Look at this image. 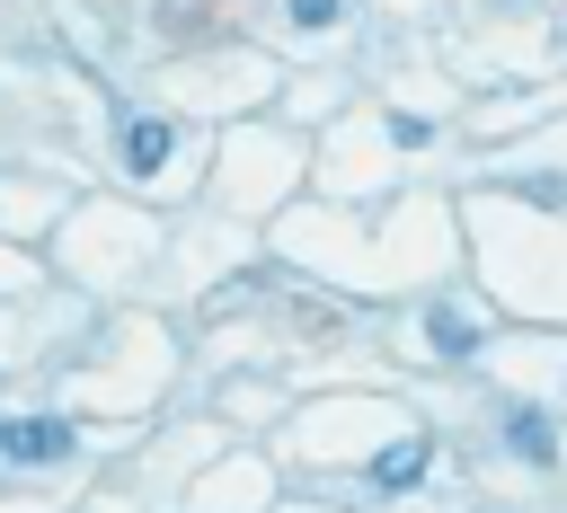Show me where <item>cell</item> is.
Listing matches in <instances>:
<instances>
[{"instance_id":"1","label":"cell","mask_w":567,"mask_h":513,"mask_svg":"<svg viewBox=\"0 0 567 513\" xmlns=\"http://www.w3.org/2000/svg\"><path fill=\"white\" fill-rule=\"evenodd\" d=\"M71 425L62 416H9V433H0V460H71Z\"/></svg>"},{"instance_id":"2","label":"cell","mask_w":567,"mask_h":513,"mask_svg":"<svg viewBox=\"0 0 567 513\" xmlns=\"http://www.w3.org/2000/svg\"><path fill=\"white\" fill-rule=\"evenodd\" d=\"M168 150H177V124H168V115H133V124H124V168H133V177H159Z\"/></svg>"},{"instance_id":"3","label":"cell","mask_w":567,"mask_h":513,"mask_svg":"<svg viewBox=\"0 0 567 513\" xmlns=\"http://www.w3.org/2000/svg\"><path fill=\"white\" fill-rule=\"evenodd\" d=\"M425 451H434L425 433H399V442H381V451H372V486H416V478H425Z\"/></svg>"},{"instance_id":"4","label":"cell","mask_w":567,"mask_h":513,"mask_svg":"<svg viewBox=\"0 0 567 513\" xmlns=\"http://www.w3.org/2000/svg\"><path fill=\"white\" fill-rule=\"evenodd\" d=\"M505 442H514L523 460H558V433H549V416H532V407L505 416Z\"/></svg>"},{"instance_id":"5","label":"cell","mask_w":567,"mask_h":513,"mask_svg":"<svg viewBox=\"0 0 567 513\" xmlns=\"http://www.w3.org/2000/svg\"><path fill=\"white\" fill-rule=\"evenodd\" d=\"M425 327H434V354H470V345H478V327H470L461 310H434Z\"/></svg>"},{"instance_id":"6","label":"cell","mask_w":567,"mask_h":513,"mask_svg":"<svg viewBox=\"0 0 567 513\" xmlns=\"http://www.w3.org/2000/svg\"><path fill=\"white\" fill-rule=\"evenodd\" d=\"M284 9H292V27H337L346 0H284Z\"/></svg>"},{"instance_id":"7","label":"cell","mask_w":567,"mask_h":513,"mask_svg":"<svg viewBox=\"0 0 567 513\" xmlns=\"http://www.w3.org/2000/svg\"><path fill=\"white\" fill-rule=\"evenodd\" d=\"M390 142H408V150H425V142H434V124H425V115H390Z\"/></svg>"},{"instance_id":"8","label":"cell","mask_w":567,"mask_h":513,"mask_svg":"<svg viewBox=\"0 0 567 513\" xmlns=\"http://www.w3.org/2000/svg\"><path fill=\"white\" fill-rule=\"evenodd\" d=\"M0 433H9V416H0Z\"/></svg>"}]
</instances>
